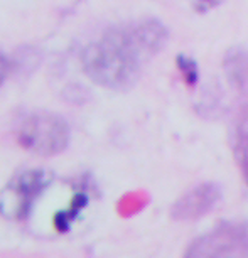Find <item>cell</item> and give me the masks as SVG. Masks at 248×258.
<instances>
[{"mask_svg":"<svg viewBox=\"0 0 248 258\" xmlns=\"http://www.w3.org/2000/svg\"><path fill=\"white\" fill-rule=\"evenodd\" d=\"M220 187L213 182H203L181 196L172 206V216L176 220L189 221L198 220L203 214L211 211L220 199Z\"/></svg>","mask_w":248,"mask_h":258,"instance_id":"5","label":"cell"},{"mask_svg":"<svg viewBox=\"0 0 248 258\" xmlns=\"http://www.w3.org/2000/svg\"><path fill=\"white\" fill-rule=\"evenodd\" d=\"M19 142L24 149L41 155H54L70 142V126L61 116L52 113H34L19 126Z\"/></svg>","mask_w":248,"mask_h":258,"instance_id":"2","label":"cell"},{"mask_svg":"<svg viewBox=\"0 0 248 258\" xmlns=\"http://www.w3.org/2000/svg\"><path fill=\"white\" fill-rule=\"evenodd\" d=\"M177 68H179V73H181L182 80L188 83L189 86H194L199 80V70H198V64L193 57H188V56H177Z\"/></svg>","mask_w":248,"mask_h":258,"instance_id":"9","label":"cell"},{"mask_svg":"<svg viewBox=\"0 0 248 258\" xmlns=\"http://www.w3.org/2000/svg\"><path fill=\"white\" fill-rule=\"evenodd\" d=\"M167 37V27L157 19L111 27L85 47L83 71L103 88L127 90L137 83L144 66L162 51Z\"/></svg>","mask_w":248,"mask_h":258,"instance_id":"1","label":"cell"},{"mask_svg":"<svg viewBox=\"0 0 248 258\" xmlns=\"http://www.w3.org/2000/svg\"><path fill=\"white\" fill-rule=\"evenodd\" d=\"M86 196L85 194H76L75 199L71 201V206L70 209H66V211H61V213H57L56 214V218H54V225L56 228L59 231H66L68 228H70V225L73 223V220L78 216V213L81 211L83 208L86 206Z\"/></svg>","mask_w":248,"mask_h":258,"instance_id":"8","label":"cell"},{"mask_svg":"<svg viewBox=\"0 0 248 258\" xmlns=\"http://www.w3.org/2000/svg\"><path fill=\"white\" fill-rule=\"evenodd\" d=\"M6 71H7V62L2 56H0V85H2L4 78H6Z\"/></svg>","mask_w":248,"mask_h":258,"instance_id":"11","label":"cell"},{"mask_svg":"<svg viewBox=\"0 0 248 258\" xmlns=\"http://www.w3.org/2000/svg\"><path fill=\"white\" fill-rule=\"evenodd\" d=\"M49 182L51 176L44 170L22 172L0 192V214L11 220H21Z\"/></svg>","mask_w":248,"mask_h":258,"instance_id":"4","label":"cell"},{"mask_svg":"<svg viewBox=\"0 0 248 258\" xmlns=\"http://www.w3.org/2000/svg\"><path fill=\"white\" fill-rule=\"evenodd\" d=\"M225 71L226 76L233 85L238 88L245 86L248 83V51L231 49L230 54L225 57Z\"/></svg>","mask_w":248,"mask_h":258,"instance_id":"7","label":"cell"},{"mask_svg":"<svg viewBox=\"0 0 248 258\" xmlns=\"http://www.w3.org/2000/svg\"><path fill=\"white\" fill-rule=\"evenodd\" d=\"M186 258H248V226L243 223H221L198 238Z\"/></svg>","mask_w":248,"mask_h":258,"instance_id":"3","label":"cell"},{"mask_svg":"<svg viewBox=\"0 0 248 258\" xmlns=\"http://www.w3.org/2000/svg\"><path fill=\"white\" fill-rule=\"evenodd\" d=\"M235 155L248 184V98L243 101L235 120Z\"/></svg>","mask_w":248,"mask_h":258,"instance_id":"6","label":"cell"},{"mask_svg":"<svg viewBox=\"0 0 248 258\" xmlns=\"http://www.w3.org/2000/svg\"><path fill=\"white\" fill-rule=\"evenodd\" d=\"M218 2L220 0H194V7H196L198 12H206L211 7H215Z\"/></svg>","mask_w":248,"mask_h":258,"instance_id":"10","label":"cell"}]
</instances>
